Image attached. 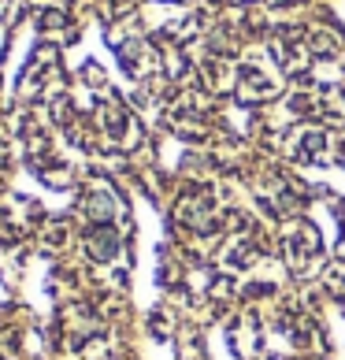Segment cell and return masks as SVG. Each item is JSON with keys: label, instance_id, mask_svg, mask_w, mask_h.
<instances>
[{"label": "cell", "instance_id": "1", "mask_svg": "<svg viewBox=\"0 0 345 360\" xmlns=\"http://www.w3.org/2000/svg\"><path fill=\"white\" fill-rule=\"evenodd\" d=\"M271 4H297V0H271Z\"/></svg>", "mask_w": 345, "mask_h": 360}]
</instances>
